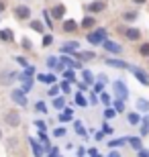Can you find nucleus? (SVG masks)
Masks as SVG:
<instances>
[{"instance_id": "32", "label": "nucleus", "mask_w": 149, "mask_h": 157, "mask_svg": "<svg viewBox=\"0 0 149 157\" xmlns=\"http://www.w3.org/2000/svg\"><path fill=\"white\" fill-rule=\"evenodd\" d=\"M31 29L37 31V33H43V31H45V27H43V23H41V21H33V23H31Z\"/></svg>"}, {"instance_id": "23", "label": "nucleus", "mask_w": 149, "mask_h": 157, "mask_svg": "<svg viewBox=\"0 0 149 157\" xmlns=\"http://www.w3.org/2000/svg\"><path fill=\"white\" fill-rule=\"evenodd\" d=\"M72 117H74V110H72V108H65V110H63V114H59V122H68V121H72Z\"/></svg>"}, {"instance_id": "44", "label": "nucleus", "mask_w": 149, "mask_h": 157, "mask_svg": "<svg viewBox=\"0 0 149 157\" xmlns=\"http://www.w3.org/2000/svg\"><path fill=\"white\" fill-rule=\"evenodd\" d=\"M53 135H55V137H63V135H65V128H63V127L55 128V133H53Z\"/></svg>"}, {"instance_id": "15", "label": "nucleus", "mask_w": 149, "mask_h": 157, "mask_svg": "<svg viewBox=\"0 0 149 157\" xmlns=\"http://www.w3.org/2000/svg\"><path fill=\"white\" fill-rule=\"evenodd\" d=\"M127 143H129L135 151L143 149V139H141V137H127Z\"/></svg>"}, {"instance_id": "35", "label": "nucleus", "mask_w": 149, "mask_h": 157, "mask_svg": "<svg viewBox=\"0 0 149 157\" xmlns=\"http://www.w3.org/2000/svg\"><path fill=\"white\" fill-rule=\"evenodd\" d=\"M74 127H76V133H78V135L86 137V131H84V127H82V122H80V121H76V122H74Z\"/></svg>"}, {"instance_id": "4", "label": "nucleus", "mask_w": 149, "mask_h": 157, "mask_svg": "<svg viewBox=\"0 0 149 157\" xmlns=\"http://www.w3.org/2000/svg\"><path fill=\"white\" fill-rule=\"evenodd\" d=\"M102 47H104V51L110 53V55H120V53H123V45H120V43H116V41L106 39L102 43Z\"/></svg>"}, {"instance_id": "12", "label": "nucleus", "mask_w": 149, "mask_h": 157, "mask_svg": "<svg viewBox=\"0 0 149 157\" xmlns=\"http://www.w3.org/2000/svg\"><path fill=\"white\" fill-rule=\"evenodd\" d=\"M147 135H149V112L141 118V131H139V137H141V139L147 137Z\"/></svg>"}, {"instance_id": "18", "label": "nucleus", "mask_w": 149, "mask_h": 157, "mask_svg": "<svg viewBox=\"0 0 149 157\" xmlns=\"http://www.w3.org/2000/svg\"><path fill=\"white\" fill-rule=\"evenodd\" d=\"M127 121H129V124L137 127V124H141V114H139V112H129V114H127Z\"/></svg>"}, {"instance_id": "47", "label": "nucleus", "mask_w": 149, "mask_h": 157, "mask_svg": "<svg viewBox=\"0 0 149 157\" xmlns=\"http://www.w3.org/2000/svg\"><path fill=\"white\" fill-rule=\"evenodd\" d=\"M23 47H25V49H27V51H29L31 47H33V43H31L29 39H23Z\"/></svg>"}, {"instance_id": "31", "label": "nucleus", "mask_w": 149, "mask_h": 157, "mask_svg": "<svg viewBox=\"0 0 149 157\" xmlns=\"http://www.w3.org/2000/svg\"><path fill=\"white\" fill-rule=\"evenodd\" d=\"M0 39H2V41H12V39H14V35H12V31L4 29V31H0Z\"/></svg>"}, {"instance_id": "50", "label": "nucleus", "mask_w": 149, "mask_h": 157, "mask_svg": "<svg viewBox=\"0 0 149 157\" xmlns=\"http://www.w3.org/2000/svg\"><path fill=\"white\" fill-rule=\"evenodd\" d=\"M139 157H149V151H147V149H139Z\"/></svg>"}, {"instance_id": "42", "label": "nucleus", "mask_w": 149, "mask_h": 157, "mask_svg": "<svg viewBox=\"0 0 149 157\" xmlns=\"http://www.w3.org/2000/svg\"><path fill=\"white\" fill-rule=\"evenodd\" d=\"M59 90H61V92H65V94H68L69 90H72V86H69V82H63L61 86H59Z\"/></svg>"}, {"instance_id": "27", "label": "nucleus", "mask_w": 149, "mask_h": 157, "mask_svg": "<svg viewBox=\"0 0 149 157\" xmlns=\"http://www.w3.org/2000/svg\"><path fill=\"white\" fill-rule=\"evenodd\" d=\"M116 114H119V112H116L115 108H112V106H106V108H104V118H106V121H110V118H115Z\"/></svg>"}, {"instance_id": "43", "label": "nucleus", "mask_w": 149, "mask_h": 157, "mask_svg": "<svg viewBox=\"0 0 149 157\" xmlns=\"http://www.w3.org/2000/svg\"><path fill=\"white\" fill-rule=\"evenodd\" d=\"M98 100H100V98H98V94L96 92H90V100H88V102H90V104H96Z\"/></svg>"}, {"instance_id": "59", "label": "nucleus", "mask_w": 149, "mask_h": 157, "mask_svg": "<svg viewBox=\"0 0 149 157\" xmlns=\"http://www.w3.org/2000/svg\"><path fill=\"white\" fill-rule=\"evenodd\" d=\"M0 137H2V131H0Z\"/></svg>"}, {"instance_id": "36", "label": "nucleus", "mask_w": 149, "mask_h": 157, "mask_svg": "<svg viewBox=\"0 0 149 157\" xmlns=\"http://www.w3.org/2000/svg\"><path fill=\"white\" fill-rule=\"evenodd\" d=\"M63 78H65L68 82H76V74L72 70H65V71H63Z\"/></svg>"}, {"instance_id": "10", "label": "nucleus", "mask_w": 149, "mask_h": 157, "mask_svg": "<svg viewBox=\"0 0 149 157\" xmlns=\"http://www.w3.org/2000/svg\"><path fill=\"white\" fill-rule=\"evenodd\" d=\"M135 110L147 114V112H149V100L147 98H137V100H135Z\"/></svg>"}, {"instance_id": "53", "label": "nucleus", "mask_w": 149, "mask_h": 157, "mask_svg": "<svg viewBox=\"0 0 149 157\" xmlns=\"http://www.w3.org/2000/svg\"><path fill=\"white\" fill-rule=\"evenodd\" d=\"M17 61H18V63H21V65H23V67H27V65H29V63H27V59H25V57H17Z\"/></svg>"}, {"instance_id": "9", "label": "nucleus", "mask_w": 149, "mask_h": 157, "mask_svg": "<svg viewBox=\"0 0 149 157\" xmlns=\"http://www.w3.org/2000/svg\"><path fill=\"white\" fill-rule=\"evenodd\" d=\"M74 55L78 61H92V59H96V53L94 51H76Z\"/></svg>"}, {"instance_id": "37", "label": "nucleus", "mask_w": 149, "mask_h": 157, "mask_svg": "<svg viewBox=\"0 0 149 157\" xmlns=\"http://www.w3.org/2000/svg\"><path fill=\"white\" fill-rule=\"evenodd\" d=\"M112 131H115V128L110 127L108 122H104V124H102V133H104V135H112Z\"/></svg>"}, {"instance_id": "40", "label": "nucleus", "mask_w": 149, "mask_h": 157, "mask_svg": "<svg viewBox=\"0 0 149 157\" xmlns=\"http://www.w3.org/2000/svg\"><path fill=\"white\" fill-rule=\"evenodd\" d=\"M51 43H53V37L51 35H43V47L51 45Z\"/></svg>"}, {"instance_id": "17", "label": "nucleus", "mask_w": 149, "mask_h": 157, "mask_svg": "<svg viewBox=\"0 0 149 157\" xmlns=\"http://www.w3.org/2000/svg\"><path fill=\"white\" fill-rule=\"evenodd\" d=\"M139 18V12L137 10H127V12H123V21L125 23H135Z\"/></svg>"}, {"instance_id": "29", "label": "nucleus", "mask_w": 149, "mask_h": 157, "mask_svg": "<svg viewBox=\"0 0 149 157\" xmlns=\"http://www.w3.org/2000/svg\"><path fill=\"white\" fill-rule=\"evenodd\" d=\"M82 78H84V82H86L88 86H90V84H94V76H92L90 70H84V71H82Z\"/></svg>"}, {"instance_id": "57", "label": "nucleus", "mask_w": 149, "mask_h": 157, "mask_svg": "<svg viewBox=\"0 0 149 157\" xmlns=\"http://www.w3.org/2000/svg\"><path fill=\"white\" fill-rule=\"evenodd\" d=\"M133 4H147V0H133Z\"/></svg>"}, {"instance_id": "38", "label": "nucleus", "mask_w": 149, "mask_h": 157, "mask_svg": "<svg viewBox=\"0 0 149 157\" xmlns=\"http://www.w3.org/2000/svg\"><path fill=\"white\" fill-rule=\"evenodd\" d=\"M57 57H47V65H49V67H57Z\"/></svg>"}, {"instance_id": "24", "label": "nucleus", "mask_w": 149, "mask_h": 157, "mask_svg": "<svg viewBox=\"0 0 149 157\" xmlns=\"http://www.w3.org/2000/svg\"><path fill=\"white\" fill-rule=\"evenodd\" d=\"M125 143H127V137H120V139H112L108 143V147H110V149H119V147H123Z\"/></svg>"}, {"instance_id": "46", "label": "nucleus", "mask_w": 149, "mask_h": 157, "mask_svg": "<svg viewBox=\"0 0 149 157\" xmlns=\"http://www.w3.org/2000/svg\"><path fill=\"white\" fill-rule=\"evenodd\" d=\"M57 153H59V151H57V147H53V149H51V151H49V153H47L45 157H59Z\"/></svg>"}, {"instance_id": "14", "label": "nucleus", "mask_w": 149, "mask_h": 157, "mask_svg": "<svg viewBox=\"0 0 149 157\" xmlns=\"http://www.w3.org/2000/svg\"><path fill=\"white\" fill-rule=\"evenodd\" d=\"M14 14H17L18 18H29V14H31V8L29 6H25V4H21V6H17V8H14Z\"/></svg>"}, {"instance_id": "49", "label": "nucleus", "mask_w": 149, "mask_h": 157, "mask_svg": "<svg viewBox=\"0 0 149 157\" xmlns=\"http://www.w3.org/2000/svg\"><path fill=\"white\" fill-rule=\"evenodd\" d=\"M57 92H59V88H57V86H51V88H49V96H55Z\"/></svg>"}, {"instance_id": "22", "label": "nucleus", "mask_w": 149, "mask_h": 157, "mask_svg": "<svg viewBox=\"0 0 149 157\" xmlns=\"http://www.w3.org/2000/svg\"><path fill=\"white\" fill-rule=\"evenodd\" d=\"M29 143H31V147H33V153H35V157H41V143H37V139H33V137H31L29 139Z\"/></svg>"}, {"instance_id": "34", "label": "nucleus", "mask_w": 149, "mask_h": 157, "mask_svg": "<svg viewBox=\"0 0 149 157\" xmlns=\"http://www.w3.org/2000/svg\"><path fill=\"white\" fill-rule=\"evenodd\" d=\"M53 106H55L57 110H61L63 106H65V98H63V96H61V98H59V96H57V98L53 100Z\"/></svg>"}, {"instance_id": "55", "label": "nucleus", "mask_w": 149, "mask_h": 157, "mask_svg": "<svg viewBox=\"0 0 149 157\" xmlns=\"http://www.w3.org/2000/svg\"><path fill=\"white\" fill-rule=\"evenodd\" d=\"M94 137H96V141H102V137H104V133H102V131H98V133H96V135H94Z\"/></svg>"}, {"instance_id": "3", "label": "nucleus", "mask_w": 149, "mask_h": 157, "mask_svg": "<svg viewBox=\"0 0 149 157\" xmlns=\"http://www.w3.org/2000/svg\"><path fill=\"white\" fill-rule=\"evenodd\" d=\"M119 31L127 41H139L141 39V29H137V27H127V29H119Z\"/></svg>"}, {"instance_id": "16", "label": "nucleus", "mask_w": 149, "mask_h": 157, "mask_svg": "<svg viewBox=\"0 0 149 157\" xmlns=\"http://www.w3.org/2000/svg\"><path fill=\"white\" fill-rule=\"evenodd\" d=\"M65 33H76L78 31V23L76 21H72V18H68V21H63V27H61Z\"/></svg>"}, {"instance_id": "60", "label": "nucleus", "mask_w": 149, "mask_h": 157, "mask_svg": "<svg viewBox=\"0 0 149 157\" xmlns=\"http://www.w3.org/2000/svg\"><path fill=\"white\" fill-rule=\"evenodd\" d=\"M147 67H149V61H147Z\"/></svg>"}, {"instance_id": "21", "label": "nucleus", "mask_w": 149, "mask_h": 157, "mask_svg": "<svg viewBox=\"0 0 149 157\" xmlns=\"http://www.w3.org/2000/svg\"><path fill=\"white\" fill-rule=\"evenodd\" d=\"M37 80L39 82H43V84H55V76H53V74H39V76H37Z\"/></svg>"}, {"instance_id": "25", "label": "nucleus", "mask_w": 149, "mask_h": 157, "mask_svg": "<svg viewBox=\"0 0 149 157\" xmlns=\"http://www.w3.org/2000/svg\"><path fill=\"white\" fill-rule=\"evenodd\" d=\"M76 104H78V106H82V108H84V106H88V104H90V102H88V100L84 98V94H82V92H76Z\"/></svg>"}, {"instance_id": "58", "label": "nucleus", "mask_w": 149, "mask_h": 157, "mask_svg": "<svg viewBox=\"0 0 149 157\" xmlns=\"http://www.w3.org/2000/svg\"><path fill=\"white\" fill-rule=\"evenodd\" d=\"M4 10V2H2V0H0V12Z\"/></svg>"}, {"instance_id": "6", "label": "nucleus", "mask_w": 149, "mask_h": 157, "mask_svg": "<svg viewBox=\"0 0 149 157\" xmlns=\"http://www.w3.org/2000/svg\"><path fill=\"white\" fill-rule=\"evenodd\" d=\"M104 63L110 65V67H116V70H129V67H131L125 59H119V57H106V59H104Z\"/></svg>"}, {"instance_id": "2", "label": "nucleus", "mask_w": 149, "mask_h": 157, "mask_svg": "<svg viewBox=\"0 0 149 157\" xmlns=\"http://www.w3.org/2000/svg\"><path fill=\"white\" fill-rule=\"evenodd\" d=\"M112 90H115V96L119 100H125L129 98V88H127V84L123 80H115V84H112Z\"/></svg>"}, {"instance_id": "39", "label": "nucleus", "mask_w": 149, "mask_h": 157, "mask_svg": "<svg viewBox=\"0 0 149 157\" xmlns=\"http://www.w3.org/2000/svg\"><path fill=\"white\" fill-rule=\"evenodd\" d=\"M35 108H37L39 112H47V104H45V102H37V104H35Z\"/></svg>"}, {"instance_id": "19", "label": "nucleus", "mask_w": 149, "mask_h": 157, "mask_svg": "<svg viewBox=\"0 0 149 157\" xmlns=\"http://www.w3.org/2000/svg\"><path fill=\"white\" fill-rule=\"evenodd\" d=\"M49 14H51L53 18H61L63 14H65V6H63V4H57V6H53V10L49 12Z\"/></svg>"}, {"instance_id": "48", "label": "nucleus", "mask_w": 149, "mask_h": 157, "mask_svg": "<svg viewBox=\"0 0 149 157\" xmlns=\"http://www.w3.org/2000/svg\"><path fill=\"white\" fill-rule=\"evenodd\" d=\"M78 90H80V92L88 90V84H86V82H80V84H78Z\"/></svg>"}, {"instance_id": "13", "label": "nucleus", "mask_w": 149, "mask_h": 157, "mask_svg": "<svg viewBox=\"0 0 149 157\" xmlns=\"http://www.w3.org/2000/svg\"><path fill=\"white\" fill-rule=\"evenodd\" d=\"M78 47H80L78 41H68V43H63V45H61V51L63 53H76V51H78Z\"/></svg>"}, {"instance_id": "52", "label": "nucleus", "mask_w": 149, "mask_h": 157, "mask_svg": "<svg viewBox=\"0 0 149 157\" xmlns=\"http://www.w3.org/2000/svg\"><path fill=\"white\" fill-rule=\"evenodd\" d=\"M98 82H102V84H106V82H108V78H106V74H100V76H98Z\"/></svg>"}, {"instance_id": "54", "label": "nucleus", "mask_w": 149, "mask_h": 157, "mask_svg": "<svg viewBox=\"0 0 149 157\" xmlns=\"http://www.w3.org/2000/svg\"><path fill=\"white\" fill-rule=\"evenodd\" d=\"M108 157H120V153H119V151H116V149H112V151H110V153H108Z\"/></svg>"}, {"instance_id": "41", "label": "nucleus", "mask_w": 149, "mask_h": 157, "mask_svg": "<svg viewBox=\"0 0 149 157\" xmlns=\"http://www.w3.org/2000/svg\"><path fill=\"white\" fill-rule=\"evenodd\" d=\"M102 88H104V84H102V82H96V84H94V90H92V92L100 94V92H102Z\"/></svg>"}, {"instance_id": "28", "label": "nucleus", "mask_w": 149, "mask_h": 157, "mask_svg": "<svg viewBox=\"0 0 149 157\" xmlns=\"http://www.w3.org/2000/svg\"><path fill=\"white\" fill-rule=\"evenodd\" d=\"M112 108H115L119 114H120V112H125V100H119V98H116L115 102H112Z\"/></svg>"}, {"instance_id": "1", "label": "nucleus", "mask_w": 149, "mask_h": 157, "mask_svg": "<svg viewBox=\"0 0 149 157\" xmlns=\"http://www.w3.org/2000/svg\"><path fill=\"white\" fill-rule=\"evenodd\" d=\"M86 39H88V43H90V45H102L104 41L108 39V31H106V29L90 31V33L86 35Z\"/></svg>"}, {"instance_id": "45", "label": "nucleus", "mask_w": 149, "mask_h": 157, "mask_svg": "<svg viewBox=\"0 0 149 157\" xmlns=\"http://www.w3.org/2000/svg\"><path fill=\"white\" fill-rule=\"evenodd\" d=\"M43 18H45L47 27H49V29H51V18H49V12H45V10H43Z\"/></svg>"}, {"instance_id": "56", "label": "nucleus", "mask_w": 149, "mask_h": 157, "mask_svg": "<svg viewBox=\"0 0 149 157\" xmlns=\"http://www.w3.org/2000/svg\"><path fill=\"white\" fill-rule=\"evenodd\" d=\"M84 155H86V149H82V147H80V149H78V157H84Z\"/></svg>"}, {"instance_id": "33", "label": "nucleus", "mask_w": 149, "mask_h": 157, "mask_svg": "<svg viewBox=\"0 0 149 157\" xmlns=\"http://www.w3.org/2000/svg\"><path fill=\"white\" fill-rule=\"evenodd\" d=\"M14 78H18L14 71H12V74H10V71H6L4 76H2V84H10V80H14Z\"/></svg>"}, {"instance_id": "11", "label": "nucleus", "mask_w": 149, "mask_h": 157, "mask_svg": "<svg viewBox=\"0 0 149 157\" xmlns=\"http://www.w3.org/2000/svg\"><path fill=\"white\" fill-rule=\"evenodd\" d=\"M6 122L10 124V127H18L21 124V117H18L17 110H10L8 114H6Z\"/></svg>"}, {"instance_id": "30", "label": "nucleus", "mask_w": 149, "mask_h": 157, "mask_svg": "<svg viewBox=\"0 0 149 157\" xmlns=\"http://www.w3.org/2000/svg\"><path fill=\"white\" fill-rule=\"evenodd\" d=\"M98 96H100V102H102L104 106H110V104H112V100H110V94H106V92H100Z\"/></svg>"}, {"instance_id": "8", "label": "nucleus", "mask_w": 149, "mask_h": 157, "mask_svg": "<svg viewBox=\"0 0 149 157\" xmlns=\"http://www.w3.org/2000/svg\"><path fill=\"white\" fill-rule=\"evenodd\" d=\"M10 98L14 100V102H17L18 106H27V104H29V100H27V96H25V92H23V90H12Z\"/></svg>"}, {"instance_id": "7", "label": "nucleus", "mask_w": 149, "mask_h": 157, "mask_svg": "<svg viewBox=\"0 0 149 157\" xmlns=\"http://www.w3.org/2000/svg\"><path fill=\"white\" fill-rule=\"evenodd\" d=\"M104 8H106V2H104V0H94V2H90V4L86 6V10L90 12V14H98V12H102Z\"/></svg>"}, {"instance_id": "51", "label": "nucleus", "mask_w": 149, "mask_h": 157, "mask_svg": "<svg viewBox=\"0 0 149 157\" xmlns=\"http://www.w3.org/2000/svg\"><path fill=\"white\" fill-rule=\"evenodd\" d=\"M35 124H37V127H39L41 131H45V128H47V127H45V122H43V121H35Z\"/></svg>"}, {"instance_id": "26", "label": "nucleus", "mask_w": 149, "mask_h": 157, "mask_svg": "<svg viewBox=\"0 0 149 157\" xmlns=\"http://www.w3.org/2000/svg\"><path fill=\"white\" fill-rule=\"evenodd\" d=\"M139 55L149 59V41H147V43H141V45H139Z\"/></svg>"}, {"instance_id": "20", "label": "nucleus", "mask_w": 149, "mask_h": 157, "mask_svg": "<svg viewBox=\"0 0 149 157\" xmlns=\"http://www.w3.org/2000/svg\"><path fill=\"white\" fill-rule=\"evenodd\" d=\"M94 25H96V18L94 17H84V21H82V29H94Z\"/></svg>"}, {"instance_id": "5", "label": "nucleus", "mask_w": 149, "mask_h": 157, "mask_svg": "<svg viewBox=\"0 0 149 157\" xmlns=\"http://www.w3.org/2000/svg\"><path fill=\"white\" fill-rule=\"evenodd\" d=\"M129 70H131V74H133L135 78H137V80L141 82L143 86H149V71L141 70V67H137V65H131Z\"/></svg>"}]
</instances>
